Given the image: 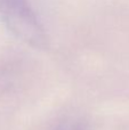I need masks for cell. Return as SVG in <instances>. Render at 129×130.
<instances>
[{
    "mask_svg": "<svg viewBox=\"0 0 129 130\" xmlns=\"http://www.w3.org/2000/svg\"><path fill=\"white\" fill-rule=\"evenodd\" d=\"M0 18L7 29L34 48H45L47 36L29 0H0Z\"/></svg>",
    "mask_w": 129,
    "mask_h": 130,
    "instance_id": "6da1fadb",
    "label": "cell"
},
{
    "mask_svg": "<svg viewBox=\"0 0 129 130\" xmlns=\"http://www.w3.org/2000/svg\"><path fill=\"white\" fill-rule=\"evenodd\" d=\"M57 130H75V128H73V127H62Z\"/></svg>",
    "mask_w": 129,
    "mask_h": 130,
    "instance_id": "7a4b0ae2",
    "label": "cell"
}]
</instances>
